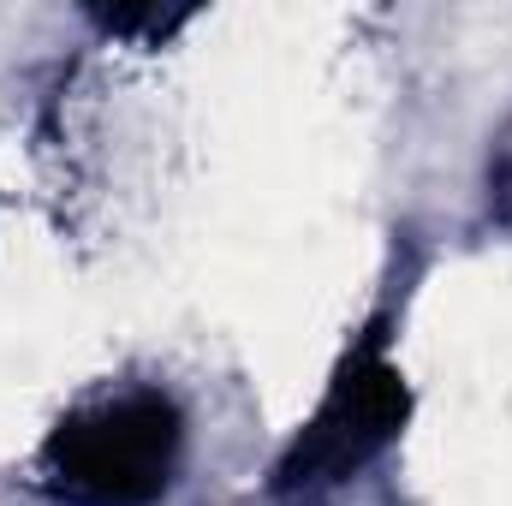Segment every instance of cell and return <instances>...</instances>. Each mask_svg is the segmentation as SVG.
Here are the masks:
<instances>
[{
    "instance_id": "1",
    "label": "cell",
    "mask_w": 512,
    "mask_h": 506,
    "mask_svg": "<svg viewBox=\"0 0 512 506\" xmlns=\"http://www.w3.org/2000/svg\"><path fill=\"white\" fill-rule=\"evenodd\" d=\"M185 465V411L161 387H120L66 411L42 453L36 483L60 506H155Z\"/></svg>"
},
{
    "instance_id": "2",
    "label": "cell",
    "mask_w": 512,
    "mask_h": 506,
    "mask_svg": "<svg viewBox=\"0 0 512 506\" xmlns=\"http://www.w3.org/2000/svg\"><path fill=\"white\" fill-rule=\"evenodd\" d=\"M411 423V381L399 370V358L387 352V334L370 328L328 381V393L316 399V411L304 417V429L292 435V447L274 465L268 495L274 501H328L334 489L358 483L387 447L405 435Z\"/></svg>"
},
{
    "instance_id": "3",
    "label": "cell",
    "mask_w": 512,
    "mask_h": 506,
    "mask_svg": "<svg viewBox=\"0 0 512 506\" xmlns=\"http://www.w3.org/2000/svg\"><path fill=\"white\" fill-rule=\"evenodd\" d=\"M489 215L512 233V131L501 137V149L489 161Z\"/></svg>"
}]
</instances>
